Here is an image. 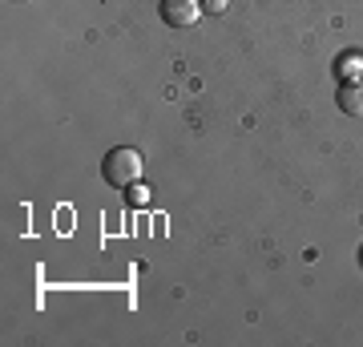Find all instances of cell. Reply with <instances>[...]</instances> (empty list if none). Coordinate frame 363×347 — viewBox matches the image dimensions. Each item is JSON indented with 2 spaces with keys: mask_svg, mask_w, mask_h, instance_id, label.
Returning a JSON list of instances; mask_svg holds the SVG:
<instances>
[{
  "mask_svg": "<svg viewBox=\"0 0 363 347\" xmlns=\"http://www.w3.org/2000/svg\"><path fill=\"white\" fill-rule=\"evenodd\" d=\"M339 77H343V85L363 81V57L359 53H343V57H339Z\"/></svg>",
  "mask_w": 363,
  "mask_h": 347,
  "instance_id": "cell-4",
  "label": "cell"
},
{
  "mask_svg": "<svg viewBox=\"0 0 363 347\" xmlns=\"http://www.w3.org/2000/svg\"><path fill=\"white\" fill-rule=\"evenodd\" d=\"M335 101H339V109H343L347 117H363V81H355V85H343Z\"/></svg>",
  "mask_w": 363,
  "mask_h": 347,
  "instance_id": "cell-3",
  "label": "cell"
},
{
  "mask_svg": "<svg viewBox=\"0 0 363 347\" xmlns=\"http://www.w3.org/2000/svg\"><path fill=\"white\" fill-rule=\"evenodd\" d=\"M142 154L138 150H130V145H117V150H109L101 162V174L109 186H117V190H130V186H138V178H142Z\"/></svg>",
  "mask_w": 363,
  "mask_h": 347,
  "instance_id": "cell-1",
  "label": "cell"
},
{
  "mask_svg": "<svg viewBox=\"0 0 363 347\" xmlns=\"http://www.w3.org/2000/svg\"><path fill=\"white\" fill-rule=\"evenodd\" d=\"M198 4H202V13L218 16V13H226V4H230V0H198Z\"/></svg>",
  "mask_w": 363,
  "mask_h": 347,
  "instance_id": "cell-5",
  "label": "cell"
},
{
  "mask_svg": "<svg viewBox=\"0 0 363 347\" xmlns=\"http://www.w3.org/2000/svg\"><path fill=\"white\" fill-rule=\"evenodd\" d=\"M145 194H150L145 186H130V202H133V206H138V202H145Z\"/></svg>",
  "mask_w": 363,
  "mask_h": 347,
  "instance_id": "cell-6",
  "label": "cell"
},
{
  "mask_svg": "<svg viewBox=\"0 0 363 347\" xmlns=\"http://www.w3.org/2000/svg\"><path fill=\"white\" fill-rule=\"evenodd\" d=\"M157 13H162V21H166L169 28H190V25H198L202 4H198V0H162Z\"/></svg>",
  "mask_w": 363,
  "mask_h": 347,
  "instance_id": "cell-2",
  "label": "cell"
}]
</instances>
